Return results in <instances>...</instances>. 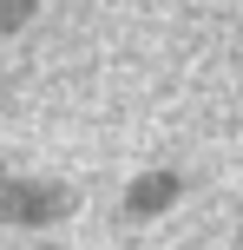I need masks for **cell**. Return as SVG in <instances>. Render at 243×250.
<instances>
[{"mask_svg":"<svg viewBox=\"0 0 243 250\" xmlns=\"http://www.w3.org/2000/svg\"><path fill=\"white\" fill-rule=\"evenodd\" d=\"M165 198H171V178H158V185H151V178H145V185L131 191V211H158V204H165Z\"/></svg>","mask_w":243,"mask_h":250,"instance_id":"1","label":"cell"}]
</instances>
